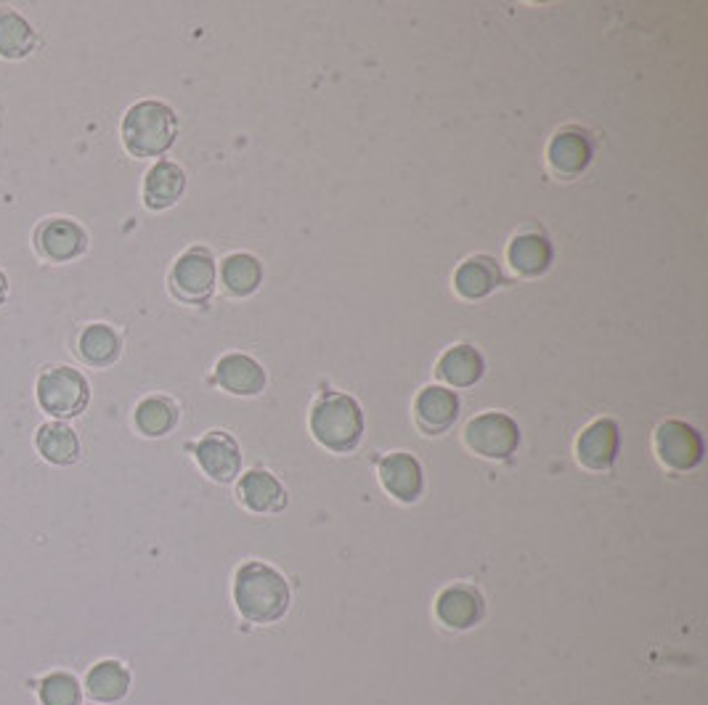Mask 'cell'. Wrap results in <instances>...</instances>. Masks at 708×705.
<instances>
[{"mask_svg":"<svg viewBox=\"0 0 708 705\" xmlns=\"http://www.w3.org/2000/svg\"><path fill=\"white\" fill-rule=\"evenodd\" d=\"M233 603L252 624H277L290 610V584L266 563H247L233 580Z\"/></svg>","mask_w":708,"mask_h":705,"instance_id":"cell-1","label":"cell"},{"mask_svg":"<svg viewBox=\"0 0 708 705\" xmlns=\"http://www.w3.org/2000/svg\"><path fill=\"white\" fill-rule=\"evenodd\" d=\"M178 122L173 109L160 101H141L122 120V141L133 157H160L173 147Z\"/></svg>","mask_w":708,"mask_h":705,"instance_id":"cell-2","label":"cell"},{"mask_svg":"<svg viewBox=\"0 0 708 705\" xmlns=\"http://www.w3.org/2000/svg\"><path fill=\"white\" fill-rule=\"evenodd\" d=\"M311 433L329 451H353L363 433L359 404L350 396H342V393H327L311 411Z\"/></svg>","mask_w":708,"mask_h":705,"instance_id":"cell-3","label":"cell"},{"mask_svg":"<svg viewBox=\"0 0 708 705\" xmlns=\"http://www.w3.org/2000/svg\"><path fill=\"white\" fill-rule=\"evenodd\" d=\"M465 444L472 454L483 456V459H510L520 446V427L507 414L486 411L467 421Z\"/></svg>","mask_w":708,"mask_h":705,"instance_id":"cell-4","label":"cell"},{"mask_svg":"<svg viewBox=\"0 0 708 705\" xmlns=\"http://www.w3.org/2000/svg\"><path fill=\"white\" fill-rule=\"evenodd\" d=\"M91 390H88L86 377L70 369V366H57V369L46 371L38 379V400L43 411L53 414L59 419L78 417L88 406Z\"/></svg>","mask_w":708,"mask_h":705,"instance_id":"cell-5","label":"cell"},{"mask_svg":"<svg viewBox=\"0 0 708 705\" xmlns=\"http://www.w3.org/2000/svg\"><path fill=\"white\" fill-rule=\"evenodd\" d=\"M652 446H656L661 465L669 467L671 473H687V469L698 467L700 459H704V438H700V433L679 419L658 425Z\"/></svg>","mask_w":708,"mask_h":705,"instance_id":"cell-6","label":"cell"},{"mask_svg":"<svg viewBox=\"0 0 708 705\" xmlns=\"http://www.w3.org/2000/svg\"><path fill=\"white\" fill-rule=\"evenodd\" d=\"M173 292L187 302H202L208 300L216 289V260L208 250L195 247V250L183 252L173 266L170 276Z\"/></svg>","mask_w":708,"mask_h":705,"instance_id":"cell-7","label":"cell"},{"mask_svg":"<svg viewBox=\"0 0 708 705\" xmlns=\"http://www.w3.org/2000/svg\"><path fill=\"white\" fill-rule=\"evenodd\" d=\"M618 444H621V438H618L616 421L597 419L589 427H584L579 440H576V459L589 473H602L616 461Z\"/></svg>","mask_w":708,"mask_h":705,"instance_id":"cell-8","label":"cell"},{"mask_svg":"<svg viewBox=\"0 0 708 705\" xmlns=\"http://www.w3.org/2000/svg\"><path fill=\"white\" fill-rule=\"evenodd\" d=\"M197 461L216 483H231L242 469V454L229 433L212 430L197 444Z\"/></svg>","mask_w":708,"mask_h":705,"instance_id":"cell-9","label":"cell"},{"mask_svg":"<svg viewBox=\"0 0 708 705\" xmlns=\"http://www.w3.org/2000/svg\"><path fill=\"white\" fill-rule=\"evenodd\" d=\"M483 597H480L478 589L465 584H453L449 589H443L438 594L436 603V615L438 620L446 628H453V632H465V628H472L480 624L483 618Z\"/></svg>","mask_w":708,"mask_h":705,"instance_id":"cell-10","label":"cell"},{"mask_svg":"<svg viewBox=\"0 0 708 705\" xmlns=\"http://www.w3.org/2000/svg\"><path fill=\"white\" fill-rule=\"evenodd\" d=\"M547 160L558 178H576L592 162V143L579 128H566L549 141Z\"/></svg>","mask_w":708,"mask_h":705,"instance_id":"cell-11","label":"cell"},{"mask_svg":"<svg viewBox=\"0 0 708 705\" xmlns=\"http://www.w3.org/2000/svg\"><path fill=\"white\" fill-rule=\"evenodd\" d=\"M459 417V400L453 396V390L441 385L425 387L417 396L415 404V419L419 430L425 435H441Z\"/></svg>","mask_w":708,"mask_h":705,"instance_id":"cell-12","label":"cell"},{"mask_svg":"<svg viewBox=\"0 0 708 705\" xmlns=\"http://www.w3.org/2000/svg\"><path fill=\"white\" fill-rule=\"evenodd\" d=\"M380 483L396 502L411 504L422 494V467L411 454H390L380 461Z\"/></svg>","mask_w":708,"mask_h":705,"instance_id":"cell-13","label":"cell"},{"mask_svg":"<svg viewBox=\"0 0 708 705\" xmlns=\"http://www.w3.org/2000/svg\"><path fill=\"white\" fill-rule=\"evenodd\" d=\"M216 379L233 396H258L266 387V371L256 358L245 352H229L216 366Z\"/></svg>","mask_w":708,"mask_h":705,"instance_id":"cell-14","label":"cell"},{"mask_svg":"<svg viewBox=\"0 0 708 705\" xmlns=\"http://www.w3.org/2000/svg\"><path fill=\"white\" fill-rule=\"evenodd\" d=\"M86 231L78 224H72V220L53 218L38 228V250L53 262L78 258L86 250Z\"/></svg>","mask_w":708,"mask_h":705,"instance_id":"cell-15","label":"cell"},{"mask_svg":"<svg viewBox=\"0 0 708 705\" xmlns=\"http://www.w3.org/2000/svg\"><path fill=\"white\" fill-rule=\"evenodd\" d=\"M239 502L250 513L258 515L279 513L287 504V490L266 469H250V473L242 475V483H239Z\"/></svg>","mask_w":708,"mask_h":705,"instance_id":"cell-16","label":"cell"},{"mask_svg":"<svg viewBox=\"0 0 708 705\" xmlns=\"http://www.w3.org/2000/svg\"><path fill=\"white\" fill-rule=\"evenodd\" d=\"M499 285L501 271L497 260L488 258V255H476V258L465 260L462 266L457 268V276H453V289H457L459 297H465V300L488 297Z\"/></svg>","mask_w":708,"mask_h":705,"instance_id":"cell-17","label":"cell"},{"mask_svg":"<svg viewBox=\"0 0 708 705\" xmlns=\"http://www.w3.org/2000/svg\"><path fill=\"white\" fill-rule=\"evenodd\" d=\"M187 189V176L176 162H157L143 181V202L149 210H168Z\"/></svg>","mask_w":708,"mask_h":705,"instance_id":"cell-18","label":"cell"},{"mask_svg":"<svg viewBox=\"0 0 708 705\" xmlns=\"http://www.w3.org/2000/svg\"><path fill=\"white\" fill-rule=\"evenodd\" d=\"M507 260L522 279H536V276L547 274L549 262H552V245L541 234H520L510 241Z\"/></svg>","mask_w":708,"mask_h":705,"instance_id":"cell-19","label":"cell"},{"mask_svg":"<svg viewBox=\"0 0 708 705\" xmlns=\"http://www.w3.org/2000/svg\"><path fill=\"white\" fill-rule=\"evenodd\" d=\"M436 375L449 387H472L483 377V358L472 345H453L438 361Z\"/></svg>","mask_w":708,"mask_h":705,"instance_id":"cell-20","label":"cell"},{"mask_svg":"<svg viewBox=\"0 0 708 705\" xmlns=\"http://www.w3.org/2000/svg\"><path fill=\"white\" fill-rule=\"evenodd\" d=\"M221 281L229 295L247 297L256 292L260 281H263V268H260V262L252 255H229L221 266Z\"/></svg>","mask_w":708,"mask_h":705,"instance_id":"cell-21","label":"cell"},{"mask_svg":"<svg viewBox=\"0 0 708 705\" xmlns=\"http://www.w3.org/2000/svg\"><path fill=\"white\" fill-rule=\"evenodd\" d=\"M88 695L99 703H114L120 697H126L128 687H130V674L122 663L117 661H104L99 666L91 668L88 674Z\"/></svg>","mask_w":708,"mask_h":705,"instance_id":"cell-22","label":"cell"},{"mask_svg":"<svg viewBox=\"0 0 708 705\" xmlns=\"http://www.w3.org/2000/svg\"><path fill=\"white\" fill-rule=\"evenodd\" d=\"M38 448L48 461H53V465H72L80 454L78 435H74L67 425H59V421H51V425L40 427Z\"/></svg>","mask_w":708,"mask_h":705,"instance_id":"cell-23","label":"cell"},{"mask_svg":"<svg viewBox=\"0 0 708 705\" xmlns=\"http://www.w3.org/2000/svg\"><path fill=\"white\" fill-rule=\"evenodd\" d=\"M80 356L91 366H109L120 356V337L107 324H93L80 335Z\"/></svg>","mask_w":708,"mask_h":705,"instance_id":"cell-24","label":"cell"},{"mask_svg":"<svg viewBox=\"0 0 708 705\" xmlns=\"http://www.w3.org/2000/svg\"><path fill=\"white\" fill-rule=\"evenodd\" d=\"M36 46V34L17 11L0 9V57L22 59Z\"/></svg>","mask_w":708,"mask_h":705,"instance_id":"cell-25","label":"cell"},{"mask_svg":"<svg viewBox=\"0 0 708 705\" xmlns=\"http://www.w3.org/2000/svg\"><path fill=\"white\" fill-rule=\"evenodd\" d=\"M178 419L176 406L164 398H147L141 400L139 409H136V427L149 438H160L173 430Z\"/></svg>","mask_w":708,"mask_h":705,"instance_id":"cell-26","label":"cell"},{"mask_svg":"<svg viewBox=\"0 0 708 705\" xmlns=\"http://www.w3.org/2000/svg\"><path fill=\"white\" fill-rule=\"evenodd\" d=\"M43 705H80V684L70 674H51L40 687Z\"/></svg>","mask_w":708,"mask_h":705,"instance_id":"cell-27","label":"cell"},{"mask_svg":"<svg viewBox=\"0 0 708 705\" xmlns=\"http://www.w3.org/2000/svg\"><path fill=\"white\" fill-rule=\"evenodd\" d=\"M6 292H9V279H6V274L0 271V302L6 300Z\"/></svg>","mask_w":708,"mask_h":705,"instance_id":"cell-28","label":"cell"}]
</instances>
